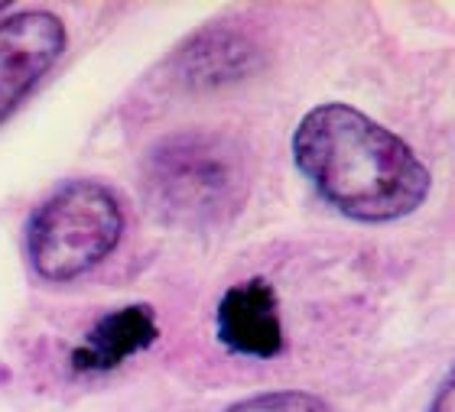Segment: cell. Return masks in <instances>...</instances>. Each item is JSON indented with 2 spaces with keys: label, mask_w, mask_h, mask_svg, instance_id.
<instances>
[{
  "label": "cell",
  "mask_w": 455,
  "mask_h": 412,
  "mask_svg": "<svg viewBox=\"0 0 455 412\" xmlns=\"http://www.w3.org/2000/svg\"><path fill=\"white\" fill-rule=\"evenodd\" d=\"M215 331L231 354L270 360L283 351V325H280V302L267 280L237 282L221 296L215 309Z\"/></svg>",
  "instance_id": "obj_5"
},
{
  "label": "cell",
  "mask_w": 455,
  "mask_h": 412,
  "mask_svg": "<svg viewBox=\"0 0 455 412\" xmlns=\"http://www.w3.org/2000/svg\"><path fill=\"white\" fill-rule=\"evenodd\" d=\"M247 186L244 153L225 133H172L143 160V195L176 227L225 225L244 208Z\"/></svg>",
  "instance_id": "obj_2"
},
{
  "label": "cell",
  "mask_w": 455,
  "mask_h": 412,
  "mask_svg": "<svg viewBox=\"0 0 455 412\" xmlns=\"http://www.w3.org/2000/svg\"><path fill=\"white\" fill-rule=\"evenodd\" d=\"M293 160L309 186L351 221L384 225L429 198V169L397 133L351 104H319L293 133Z\"/></svg>",
  "instance_id": "obj_1"
},
{
  "label": "cell",
  "mask_w": 455,
  "mask_h": 412,
  "mask_svg": "<svg viewBox=\"0 0 455 412\" xmlns=\"http://www.w3.org/2000/svg\"><path fill=\"white\" fill-rule=\"evenodd\" d=\"M10 7V4H7V0H0V13H4V10H7Z\"/></svg>",
  "instance_id": "obj_10"
},
{
  "label": "cell",
  "mask_w": 455,
  "mask_h": 412,
  "mask_svg": "<svg viewBox=\"0 0 455 412\" xmlns=\"http://www.w3.org/2000/svg\"><path fill=\"white\" fill-rule=\"evenodd\" d=\"M160 337L156 312L150 305H124L98 321L88 331L85 345L72 351V370L78 374H98V370H114L133 354H140Z\"/></svg>",
  "instance_id": "obj_6"
},
{
  "label": "cell",
  "mask_w": 455,
  "mask_h": 412,
  "mask_svg": "<svg viewBox=\"0 0 455 412\" xmlns=\"http://www.w3.org/2000/svg\"><path fill=\"white\" fill-rule=\"evenodd\" d=\"M429 412H455V367L452 374L443 380V386H439L436 400H433V409Z\"/></svg>",
  "instance_id": "obj_9"
},
{
  "label": "cell",
  "mask_w": 455,
  "mask_h": 412,
  "mask_svg": "<svg viewBox=\"0 0 455 412\" xmlns=\"http://www.w3.org/2000/svg\"><path fill=\"white\" fill-rule=\"evenodd\" d=\"M228 412H332L329 406L313 393L299 390H280V393H260L251 400H241Z\"/></svg>",
  "instance_id": "obj_8"
},
{
  "label": "cell",
  "mask_w": 455,
  "mask_h": 412,
  "mask_svg": "<svg viewBox=\"0 0 455 412\" xmlns=\"http://www.w3.org/2000/svg\"><path fill=\"white\" fill-rule=\"evenodd\" d=\"M66 49V23L49 10L0 20V123L17 111Z\"/></svg>",
  "instance_id": "obj_4"
},
{
  "label": "cell",
  "mask_w": 455,
  "mask_h": 412,
  "mask_svg": "<svg viewBox=\"0 0 455 412\" xmlns=\"http://www.w3.org/2000/svg\"><path fill=\"white\" fill-rule=\"evenodd\" d=\"M254 46L231 29H202L180 52V75L192 84L235 82L254 68Z\"/></svg>",
  "instance_id": "obj_7"
},
{
  "label": "cell",
  "mask_w": 455,
  "mask_h": 412,
  "mask_svg": "<svg viewBox=\"0 0 455 412\" xmlns=\"http://www.w3.org/2000/svg\"><path fill=\"white\" fill-rule=\"evenodd\" d=\"M124 237L121 202L101 182L76 178L56 188L29 215L23 244L29 266L46 282H72L117 250Z\"/></svg>",
  "instance_id": "obj_3"
}]
</instances>
